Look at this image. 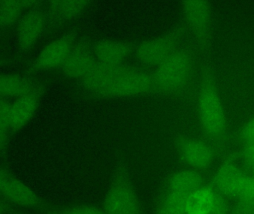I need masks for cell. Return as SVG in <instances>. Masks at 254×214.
I'll return each mask as SVG.
<instances>
[{"label": "cell", "mask_w": 254, "mask_h": 214, "mask_svg": "<svg viewBox=\"0 0 254 214\" xmlns=\"http://www.w3.org/2000/svg\"><path fill=\"white\" fill-rule=\"evenodd\" d=\"M80 82L86 93L107 99L135 98L154 89L152 74L127 64L110 66L98 62Z\"/></svg>", "instance_id": "1"}, {"label": "cell", "mask_w": 254, "mask_h": 214, "mask_svg": "<svg viewBox=\"0 0 254 214\" xmlns=\"http://www.w3.org/2000/svg\"><path fill=\"white\" fill-rule=\"evenodd\" d=\"M101 209L105 214H145L129 169L125 161L116 164Z\"/></svg>", "instance_id": "2"}, {"label": "cell", "mask_w": 254, "mask_h": 214, "mask_svg": "<svg viewBox=\"0 0 254 214\" xmlns=\"http://www.w3.org/2000/svg\"><path fill=\"white\" fill-rule=\"evenodd\" d=\"M192 68V58L189 52L179 48L155 67L152 74L154 89L165 94L179 92L189 80Z\"/></svg>", "instance_id": "3"}, {"label": "cell", "mask_w": 254, "mask_h": 214, "mask_svg": "<svg viewBox=\"0 0 254 214\" xmlns=\"http://www.w3.org/2000/svg\"><path fill=\"white\" fill-rule=\"evenodd\" d=\"M197 109L200 125L205 134L211 138L221 137L226 130V116L220 95L210 80L201 85Z\"/></svg>", "instance_id": "4"}, {"label": "cell", "mask_w": 254, "mask_h": 214, "mask_svg": "<svg viewBox=\"0 0 254 214\" xmlns=\"http://www.w3.org/2000/svg\"><path fill=\"white\" fill-rule=\"evenodd\" d=\"M183 37L182 27H173L161 35L143 40L134 46L136 61L145 67H157L180 48Z\"/></svg>", "instance_id": "5"}, {"label": "cell", "mask_w": 254, "mask_h": 214, "mask_svg": "<svg viewBox=\"0 0 254 214\" xmlns=\"http://www.w3.org/2000/svg\"><path fill=\"white\" fill-rule=\"evenodd\" d=\"M77 40L75 31H68L48 43L34 60L33 70L46 71L61 69Z\"/></svg>", "instance_id": "6"}, {"label": "cell", "mask_w": 254, "mask_h": 214, "mask_svg": "<svg viewBox=\"0 0 254 214\" xmlns=\"http://www.w3.org/2000/svg\"><path fill=\"white\" fill-rule=\"evenodd\" d=\"M175 145L181 160L190 168L200 171L209 168L213 164V148L201 139L179 136L175 140Z\"/></svg>", "instance_id": "7"}, {"label": "cell", "mask_w": 254, "mask_h": 214, "mask_svg": "<svg viewBox=\"0 0 254 214\" xmlns=\"http://www.w3.org/2000/svg\"><path fill=\"white\" fill-rule=\"evenodd\" d=\"M97 63L93 45L86 39H77L61 70L67 78L80 81Z\"/></svg>", "instance_id": "8"}, {"label": "cell", "mask_w": 254, "mask_h": 214, "mask_svg": "<svg viewBox=\"0 0 254 214\" xmlns=\"http://www.w3.org/2000/svg\"><path fill=\"white\" fill-rule=\"evenodd\" d=\"M184 19L195 37L204 42L210 32L212 21L210 3L203 0H190L180 3Z\"/></svg>", "instance_id": "9"}, {"label": "cell", "mask_w": 254, "mask_h": 214, "mask_svg": "<svg viewBox=\"0 0 254 214\" xmlns=\"http://www.w3.org/2000/svg\"><path fill=\"white\" fill-rule=\"evenodd\" d=\"M16 25L18 45L22 51L28 52L41 37L47 25V17L40 7H37L27 10Z\"/></svg>", "instance_id": "10"}, {"label": "cell", "mask_w": 254, "mask_h": 214, "mask_svg": "<svg viewBox=\"0 0 254 214\" xmlns=\"http://www.w3.org/2000/svg\"><path fill=\"white\" fill-rule=\"evenodd\" d=\"M134 46L128 42L112 39H103L93 44L97 61L110 66L127 64V60L134 52Z\"/></svg>", "instance_id": "11"}, {"label": "cell", "mask_w": 254, "mask_h": 214, "mask_svg": "<svg viewBox=\"0 0 254 214\" xmlns=\"http://www.w3.org/2000/svg\"><path fill=\"white\" fill-rule=\"evenodd\" d=\"M0 195L6 201L27 209L43 207L44 203L34 191L22 181L8 176Z\"/></svg>", "instance_id": "12"}, {"label": "cell", "mask_w": 254, "mask_h": 214, "mask_svg": "<svg viewBox=\"0 0 254 214\" xmlns=\"http://www.w3.org/2000/svg\"><path fill=\"white\" fill-rule=\"evenodd\" d=\"M89 1L59 0L48 3L47 21L54 25H61L75 20L81 16L90 5Z\"/></svg>", "instance_id": "13"}, {"label": "cell", "mask_w": 254, "mask_h": 214, "mask_svg": "<svg viewBox=\"0 0 254 214\" xmlns=\"http://www.w3.org/2000/svg\"><path fill=\"white\" fill-rule=\"evenodd\" d=\"M204 186V178L200 171L188 168L170 173L163 183V189L190 195Z\"/></svg>", "instance_id": "14"}, {"label": "cell", "mask_w": 254, "mask_h": 214, "mask_svg": "<svg viewBox=\"0 0 254 214\" xmlns=\"http://www.w3.org/2000/svg\"><path fill=\"white\" fill-rule=\"evenodd\" d=\"M245 173L234 163L227 161L219 167L213 176L215 191L223 197L234 198Z\"/></svg>", "instance_id": "15"}, {"label": "cell", "mask_w": 254, "mask_h": 214, "mask_svg": "<svg viewBox=\"0 0 254 214\" xmlns=\"http://www.w3.org/2000/svg\"><path fill=\"white\" fill-rule=\"evenodd\" d=\"M40 96L26 95L10 103V130H21L31 121L38 109Z\"/></svg>", "instance_id": "16"}, {"label": "cell", "mask_w": 254, "mask_h": 214, "mask_svg": "<svg viewBox=\"0 0 254 214\" xmlns=\"http://www.w3.org/2000/svg\"><path fill=\"white\" fill-rule=\"evenodd\" d=\"M42 86L17 74H0V95L20 98L30 95H41Z\"/></svg>", "instance_id": "17"}, {"label": "cell", "mask_w": 254, "mask_h": 214, "mask_svg": "<svg viewBox=\"0 0 254 214\" xmlns=\"http://www.w3.org/2000/svg\"><path fill=\"white\" fill-rule=\"evenodd\" d=\"M216 191L210 186H204L188 196L186 214H207L214 198Z\"/></svg>", "instance_id": "18"}, {"label": "cell", "mask_w": 254, "mask_h": 214, "mask_svg": "<svg viewBox=\"0 0 254 214\" xmlns=\"http://www.w3.org/2000/svg\"><path fill=\"white\" fill-rule=\"evenodd\" d=\"M24 10L22 1H0V27L9 28L17 24Z\"/></svg>", "instance_id": "19"}, {"label": "cell", "mask_w": 254, "mask_h": 214, "mask_svg": "<svg viewBox=\"0 0 254 214\" xmlns=\"http://www.w3.org/2000/svg\"><path fill=\"white\" fill-rule=\"evenodd\" d=\"M188 196L189 195L162 188L157 197L156 203L170 210L185 213Z\"/></svg>", "instance_id": "20"}, {"label": "cell", "mask_w": 254, "mask_h": 214, "mask_svg": "<svg viewBox=\"0 0 254 214\" xmlns=\"http://www.w3.org/2000/svg\"><path fill=\"white\" fill-rule=\"evenodd\" d=\"M42 214H105L101 208L93 206H75L51 209Z\"/></svg>", "instance_id": "21"}, {"label": "cell", "mask_w": 254, "mask_h": 214, "mask_svg": "<svg viewBox=\"0 0 254 214\" xmlns=\"http://www.w3.org/2000/svg\"><path fill=\"white\" fill-rule=\"evenodd\" d=\"M234 198L237 201L252 200L254 198V176L245 175Z\"/></svg>", "instance_id": "22"}, {"label": "cell", "mask_w": 254, "mask_h": 214, "mask_svg": "<svg viewBox=\"0 0 254 214\" xmlns=\"http://www.w3.org/2000/svg\"><path fill=\"white\" fill-rule=\"evenodd\" d=\"M229 212V206L226 199L216 191L213 203L207 214H228Z\"/></svg>", "instance_id": "23"}, {"label": "cell", "mask_w": 254, "mask_h": 214, "mask_svg": "<svg viewBox=\"0 0 254 214\" xmlns=\"http://www.w3.org/2000/svg\"><path fill=\"white\" fill-rule=\"evenodd\" d=\"M10 103L0 98V130L4 133L10 130Z\"/></svg>", "instance_id": "24"}, {"label": "cell", "mask_w": 254, "mask_h": 214, "mask_svg": "<svg viewBox=\"0 0 254 214\" xmlns=\"http://www.w3.org/2000/svg\"><path fill=\"white\" fill-rule=\"evenodd\" d=\"M230 214H254V198L237 201L230 211Z\"/></svg>", "instance_id": "25"}, {"label": "cell", "mask_w": 254, "mask_h": 214, "mask_svg": "<svg viewBox=\"0 0 254 214\" xmlns=\"http://www.w3.org/2000/svg\"><path fill=\"white\" fill-rule=\"evenodd\" d=\"M240 138L244 144L254 142V116L243 126L240 133Z\"/></svg>", "instance_id": "26"}, {"label": "cell", "mask_w": 254, "mask_h": 214, "mask_svg": "<svg viewBox=\"0 0 254 214\" xmlns=\"http://www.w3.org/2000/svg\"><path fill=\"white\" fill-rule=\"evenodd\" d=\"M243 158L248 167L253 172L254 176V142L244 144Z\"/></svg>", "instance_id": "27"}, {"label": "cell", "mask_w": 254, "mask_h": 214, "mask_svg": "<svg viewBox=\"0 0 254 214\" xmlns=\"http://www.w3.org/2000/svg\"><path fill=\"white\" fill-rule=\"evenodd\" d=\"M154 214H186L183 212H176V211L170 210L164 207L161 205L155 203V208H154Z\"/></svg>", "instance_id": "28"}, {"label": "cell", "mask_w": 254, "mask_h": 214, "mask_svg": "<svg viewBox=\"0 0 254 214\" xmlns=\"http://www.w3.org/2000/svg\"><path fill=\"white\" fill-rule=\"evenodd\" d=\"M7 178H8V176L5 174V173H4L2 170H0V194H1V191H2L3 187H4Z\"/></svg>", "instance_id": "29"}, {"label": "cell", "mask_w": 254, "mask_h": 214, "mask_svg": "<svg viewBox=\"0 0 254 214\" xmlns=\"http://www.w3.org/2000/svg\"><path fill=\"white\" fill-rule=\"evenodd\" d=\"M6 212V206L4 200L0 198V214H4Z\"/></svg>", "instance_id": "30"}, {"label": "cell", "mask_w": 254, "mask_h": 214, "mask_svg": "<svg viewBox=\"0 0 254 214\" xmlns=\"http://www.w3.org/2000/svg\"><path fill=\"white\" fill-rule=\"evenodd\" d=\"M6 133H3L0 130V146H2L5 140Z\"/></svg>", "instance_id": "31"}]
</instances>
